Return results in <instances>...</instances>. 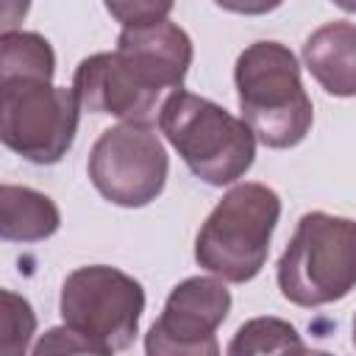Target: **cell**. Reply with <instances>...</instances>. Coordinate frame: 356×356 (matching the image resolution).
I'll use <instances>...</instances> for the list:
<instances>
[{
	"instance_id": "obj_1",
	"label": "cell",
	"mask_w": 356,
	"mask_h": 356,
	"mask_svg": "<svg viewBox=\"0 0 356 356\" xmlns=\"http://www.w3.org/2000/svg\"><path fill=\"white\" fill-rule=\"evenodd\" d=\"M242 120L264 147L286 150L306 139L314 108L295 53L281 42L248 44L234 67Z\"/></svg>"
},
{
	"instance_id": "obj_2",
	"label": "cell",
	"mask_w": 356,
	"mask_h": 356,
	"mask_svg": "<svg viewBox=\"0 0 356 356\" xmlns=\"http://www.w3.org/2000/svg\"><path fill=\"white\" fill-rule=\"evenodd\" d=\"M159 128L184 164L209 186H228L253 167L256 134L209 97L186 89L170 92L159 111Z\"/></svg>"
},
{
	"instance_id": "obj_3",
	"label": "cell",
	"mask_w": 356,
	"mask_h": 356,
	"mask_svg": "<svg viewBox=\"0 0 356 356\" xmlns=\"http://www.w3.org/2000/svg\"><path fill=\"white\" fill-rule=\"evenodd\" d=\"M278 217L281 197L275 189L256 181L231 186L197 231L195 261L228 284L256 278L267 261Z\"/></svg>"
},
{
	"instance_id": "obj_4",
	"label": "cell",
	"mask_w": 356,
	"mask_h": 356,
	"mask_svg": "<svg viewBox=\"0 0 356 356\" xmlns=\"http://www.w3.org/2000/svg\"><path fill=\"white\" fill-rule=\"evenodd\" d=\"M281 295L303 309L342 300L356 286V220L309 211L278 259Z\"/></svg>"
},
{
	"instance_id": "obj_5",
	"label": "cell",
	"mask_w": 356,
	"mask_h": 356,
	"mask_svg": "<svg viewBox=\"0 0 356 356\" xmlns=\"http://www.w3.org/2000/svg\"><path fill=\"white\" fill-rule=\"evenodd\" d=\"M81 111L72 86L36 78L0 81V139L31 164H58L67 156Z\"/></svg>"
},
{
	"instance_id": "obj_6",
	"label": "cell",
	"mask_w": 356,
	"mask_h": 356,
	"mask_svg": "<svg viewBox=\"0 0 356 356\" xmlns=\"http://www.w3.org/2000/svg\"><path fill=\"white\" fill-rule=\"evenodd\" d=\"M58 312L70 328L83 334L103 356H108L134 345L145 312V289L117 267H78L61 284Z\"/></svg>"
},
{
	"instance_id": "obj_7",
	"label": "cell",
	"mask_w": 356,
	"mask_h": 356,
	"mask_svg": "<svg viewBox=\"0 0 356 356\" xmlns=\"http://www.w3.org/2000/svg\"><path fill=\"white\" fill-rule=\"evenodd\" d=\"M86 172L92 186L108 203L139 209L161 195L170 172V156L153 125L120 122L97 136Z\"/></svg>"
},
{
	"instance_id": "obj_8",
	"label": "cell",
	"mask_w": 356,
	"mask_h": 356,
	"mask_svg": "<svg viewBox=\"0 0 356 356\" xmlns=\"http://www.w3.org/2000/svg\"><path fill=\"white\" fill-rule=\"evenodd\" d=\"M231 312V292L217 275H192L172 286L145 337L147 356H214L217 328Z\"/></svg>"
},
{
	"instance_id": "obj_9",
	"label": "cell",
	"mask_w": 356,
	"mask_h": 356,
	"mask_svg": "<svg viewBox=\"0 0 356 356\" xmlns=\"http://www.w3.org/2000/svg\"><path fill=\"white\" fill-rule=\"evenodd\" d=\"M72 89L83 111L111 114L122 122L153 125L170 89L125 53H95L75 67Z\"/></svg>"
},
{
	"instance_id": "obj_10",
	"label": "cell",
	"mask_w": 356,
	"mask_h": 356,
	"mask_svg": "<svg viewBox=\"0 0 356 356\" xmlns=\"http://www.w3.org/2000/svg\"><path fill=\"white\" fill-rule=\"evenodd\" d=\"M117 50L134 58L170 92L181 89L195 56L189 33L170 19L139 28H122L117 36Z\"/></svg>"
},
{
	"instance_id": "obj_11",
	"label": "cell",
	"mask_w": 356,
	"mask_h": 356,
	"mask_svg": "<svg viewBox=\"0 0 356 356\" xmlns=\"http://www.w3.org/2000/svg\"><path fill=\"white\" fill-rule=\"evenodd\" d=\"M303 64L334 97H356V25L325 22L303 44Z\"/></svg>"
},
{
	"instance_id": "obj_12",
	"label": "cell",
	"mask_w": 356,
	"mask_h": 356,
	"mask_svg": "<svg viewBox=\"0 0 356 356\" xmlns=\"http://www.w3.org/2000/svg\"><path fill=\"white\" fill-rule=\"evenodd\" d=\"M61 225L58 206L31 186H0V236L6 242H42Z\"/></svg>"
},
{
	"instance_id": "obj_13",
	"label": "cell",
	"mask_w": 356,
	"mask_h": 356,
	"mask_svg": "<svg viewBox=\"0 0 356 356\" xmlns=\"http://www.w3.org/2000/svg\"><path fill=\"white\" fill-rule=\"evenodd\" d=\"M56 53L50 42L36 31H6L0 36V81L36 78L53 81Z\"/></svg>"
},
{
	"instance_id": "obj_14",
	"label": "cell",
	"mask_w": 356,
	"mask_h": 356,
	"mask_svg": "<svg viewBox=\"0 0 356 356\" xmlns=\"http://www.w3.org/2000/svg\"><path fill=\"white\" fill-rule=\"evenodd\" d=\"M306 345L295 325L281 317H253L234 334L228 353L253 356V353H303Z\"/></svg>"
},
{
	"instance_id": "obj_15",
	"label": "cell",
	"mask_w": 356,
	"mask_h": 356,
	"mask_svg": "<svg viewBox=\"0 0 356 356\" xmlns=\"http://www.w3.org/2000/svg\"><path fill=\"white\" fill-rule=\"evenodd\" d=\"M36 331V314L31 303L11 292H0V353L3 356H22L31 348Z\"/></svg>"
},
{
	"instance_id": "obj_16",
	"label": "cell",
	"mask_w": 356,
	"mask_h": 356,
	"mask_svg": "<svg viewBox=\"0 0 356 356\" xmlns=\"http://www.w3.org/2000/svg\"><path fill=\"white\" fill-rule=\"evenodd\" d=\"M103 3L122 28H139L167 19L175 0H103Z\"/></svg>"
},
{
	"instance_id": "obj_17",
	"label": "cell",
	"mask_w": 356,
	"mask_h": 356,
	"mask_svg": "<svg viewBox=\"0 0 356 356\" xmlns=\"http://www.w3.org/2000/svg\"><path fill=\"white\" fill-rule=\"evenodd\" d=\"M100 353L95 342H89L83 334H78L75 328H70L67 323L61 328H50L36 345H33V353L42 356V353Z\"/></svg>"
},
{
	"instance_id": "obj_18",
	"label": "cell",
	"mask_w": 356,
	"mask_h": 356,
	"mask_svg": "<svg viewBox=\"0 0 356 356\" xmlns=\"http://www.w3.org/2000/svg\"><path fill=\"white\" fill-rule=\"evenodd\" d=\"M220 8L231 11V14H245V17H261L275 11L284 0H214Z\"/></svg>"
},
{
	"instance_id": "obj_19",
	"label": "cell",
	"mask_w": 356,
	"mask_h": 356,
	"mask_svg": "<svg viewBox=\"0 0 356 356\" xmlns=\"http://www.w3.org/2000/svg\"><path fill=\"white\" fill-rule=\"evenodd\" d=\"M31 0H3V33L17 31V25L25 19Z\"/></svg>"
},
{
	"instance_id": "obj_20",
	"label": "cell",
	"mask_w": 356,
	"mask_h": 356,
	"mask_svg": "<svg viewBox=\"0 0 356 356\" xmlns=\"http://www.w3.org/2000/svg\"><path fill=\"white\" fill-rule=\"evenodd\" d=\"M334 6H339L342 11H350V14H356V0H331Z\"/></svg>"
},
{
	"instance_id": "obj_21",
	"label": "cell",
	"mask_w": 356,
	"mask_h": 356,
	"mask_svg": "<svg viewBox=\"0 0 356 356\" xmlns=\"http://www.w3.org/2000/svg\"><path fill=\"white\" fill-rule=\"evenodd\" d=\"M353 348H356V317H353Z\"/></svg>"
}]
</instances>
